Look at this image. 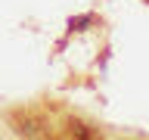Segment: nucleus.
<instances>
[{
    "label": "nucleus",
    "mask_w": 149,
    "mask_h": 140,
    "mask_svg": "<svg viewBox=\"0 0 149 140\" xmlns=\"http://www.w3.org/2000/svg\"><path fill=\"white\" fill-rule=\"evenodd\" d=\"M9 128L16 131L19 137H50V121L40 115V112H31V109H19L9 115Z\"/></svg>",
    "instance_id": "1"
},
{
    "label": "nucleus",
    "mask_w": 149,
    "mask_h": 140,
    "mask_svg": "<svg viewBox=\"0 0 149 140\" xmlns=\"http://www.w3.org/2000/svg\"><path fill=\"white\" fill-rule=\"evenodd\" d=\"M62 137H96V131H93V128H87L84 121H65Z\"/></svg>",
    "instance_id": "2"
}]
</instances>
